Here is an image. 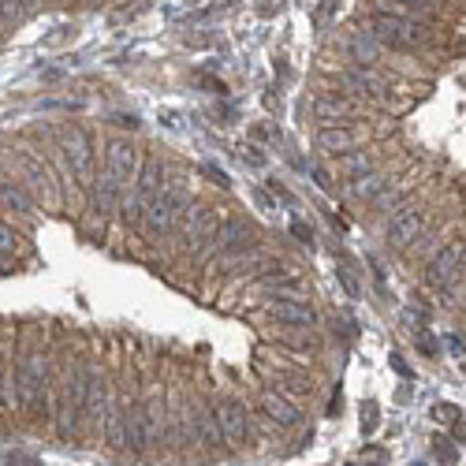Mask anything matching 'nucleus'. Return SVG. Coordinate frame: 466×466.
<instances>
[{
	"label": "nucleus",
	"mask_w": 466,
	"mask_h": 466,
	"mask_svg": "<svg viewBox=\"0 0 466 466\" xmlns=\"http://www.w3.org/2000/svg\"><path fill=\"white\" fill-rule=\"evenodd\" d=\"M339 280H343V287H347V295H358V284H355V277L347 273V268H339Z\"/></svg>",
	"instance_id": "2f4dec72"
},
{
	"label": "nucleus",
	"mask_w": 466,
	"mask_h": 466,
	"mask_svg": "<svg viewBox=\"0 0 466 466\" xmlns=\"http://www.w3.org/2000/svg\"><path fill=\"white\" fill-rule=\"evenodd\" d=\"M138 161H142V154L131 145V138H109V142H105V171H112V176L124 183V190H127V183L135 180Z\"/></svg>",
	"instance_id": "f8f14e48"
},
{
	"label": "nucleus",
	"mask_w": 466,
	"mask_h": 466,
	"mask_svg": "<svg viewBox=\"0 0 466 466\" xmlns=\"http://www.w3.org/2000/svg\"><path fill=\"white\" fill-rule=\"evenodd\" d=\"M317 145H321L329 157H339V154L355 150V135L347 127H321L317 131Z\"/></svg>",
	"instance_id": "a211bd4d"
},
{
	"label": "nucleus",
	"mask_w": 466,
	"mask_h": 466,
	"mask_svg": "<svg viewBox=\"0 0 466 466\" xmlns=\"http://www.w3.org/2000/svg\"><path fill=\"white\" fill-rule=\"evenodd\" d=\"M164 176H168V168H164L157 157H142V161H138L135 180L127 183L124 198H119V209H124V224H127V228H138V224H142V213L150 209V202H154V194L161 190Z\"/></svg>",
	"instance_id": "20e7f679"
},
{
	"label": "nucleus",
	"mask_w": 466,
	"mask_h": 466,
	"mask_svg": "<svg viewBox=\"0 0 466 466\" xmlns=\"http://www.w3.org/2000/svg\"><path fill=\"white\" fill-rule=\"evenodd\" d=\"M187 206H190V180L183 176V171H171V180L161 183V190L154 194L150 209L142 213L138 228L145 232V239H164V235L176 232V224H180V216H183Z\"/></svg>",
	"instance_id": "7ed1b4c3"
},
{
	"label": "nucleus",
	"mask_w": 466,
	"mask_h": 466,
	"mask_svg": "<svg viewBox=\"0 0 466 466\" xmlns=\"http://www.w3.org/2000/svg\"><path fill=\"white\" fill-rule=\"evenodd\" d=\"M426 280L436 291H452L455 284H462V239L448 242L433 254V261L426 265Z\"/></svg>",
	"instance_id": "1a4fd4ad"
},
{
	"label": "nucleus",
	"mask_w": 466,
	"mask_h": 466,
	"mask_svg": "<svg viewBox=\"0 0 466 466\" xmlns=\"http://www.w3.org/2000/svg\"><path fill=\"white\" fill-rule=\"evenodd\" d=\"M60 154L67 157V168L75 171L83 183H90V171H93V138L86 135V127L71 124L60 131Z\"/></svg>",
	"instance_id": "6e6552de"
},
{
	"label": "nucleus",
	"mask_w": 466,
	"mask_h": 466,
	"mask_svg": "<svg viewBox=\"0 0 466 466\" xmlns=\"http://www.w3.org/2000/svg\"><path fill=\"white\" fill-rule=\"evenodd\" d=\"M384 183H388V180H384L381 171L374 168V171H365V176L347 180V194H351V198H358V202H370V198H374V194H377Z\"/></svg>",
	"instance_id": "aec40b11"
},
{
	"label": "nucleus",
	"mask_w": 466,
	"mask_h": 466,
	"mask_svg": "<svg viewBox=\"0 0 466 466\" xmlns=\"http://www.w3.org/2000/svg\"><path fill=\"white\" fill-rule=\"evenodd\" d=\"M22 4H27V8H31V12H34V8H38V4H41V0H22Z\"/></svg>",
	"instance_id": "ea45409f"
},
{
	"label": "nucleus",
	"mask_w": 466,
	"mask_h": 466,
	"mask_svg": "<svg viewBox=\"0 0 466 466\" xmlns=\"http://www.w3.org/2000/svg\"><path fill=\"white\" fill-rule=\"evenodd\" d=\"M83 400H86V362L64 358L48 381V418L60 440H83Z\"/></svg>",
	"instance_id": "f03ea898"
},
{
	"label": "nucleus",
	"mask_w": 466,
	"mask_h": 466,
	"mask_svg": "<svg viewBox=\"0 0 466 466\" xmlns=\"http://www.w3.org/2000/svg\"><path fill=\"white\" fill-rule=\"evenodd\" d=\"M31 19V8L22 0H0V22H22Z\"/></svg>",
	"instance_id": "a878e982"
},
{
	"label": "nucleus",
	"mask_w": 466,
	"mask_h": 466,
	"mask_svg": "<svg viewBox=\"0 0 466 466\" xmlns=\"http://www.w3.org/2000/svg\"><path fill=\"white\" fill-rule=\"evenodd\" d=\"M0 27H4V22H0Z\"/></svg>",
	"instance_id": "a19ab883"
},
{
	"label": "nucleus",
	"mask_w": 466,
	"mask_h": 466,
	"mask_svg": "<svg viewBox=\"0 0 466 466\" xmlns=\"http://www.w3.org/2000/svg\"><path fill=\"white\" fill-rule=\"evenodd\" d=\"M313 112H317V119H347L355 109H351V101H343L339 93H321L313 101Z\"/></svg>",
	"instance_id": "412c9836"
},
{
	"label": "nucleus",
	"mask_w": 466,
	"mask_h": 466,
	"mask_svg": "<svg viewBox=\"0 0 466 466\" xmlns=\"http://www.w3.org/2000/svg\"><path fill=\"white\" fill-rule=\"evenodd\" d=\"M452 351H455V358L462 362V336H452Z\"/></svg>",
	"instance_id": "4c0bfd02"
},
{
	"label": "nucleus",
	"mask_w": 466,
	"mask_h": 466,
	"mask_svg": "<svg viewBox=\"0 0 466 466\" xmlns=\"http://www.w3.org/2000/svg\"><path fill=\"white\" fill-rule=\"evenodd\" d=\"M0 202L19 209V213H34V198L19 183H12V180H0Z\"/></svg>",
	"instance_id": "b1692460"
},
{
	"label": "nucleus",
	"mask_w": 466,
	"mask_h": 466,
	"mask_svg": "<svg viewBox=\"0 0 466 466\" xmlns=\"http://www.w3.org/2000/svg\"><path fill=\"white\" fill-rule=\"evenodd\" d=\"M339 86H347V90L358 93V97H381V93H384V79L377 75L370 64L343 67V71H339Z\"/></svg>",
	"instance_id": "dca6fc26"
},
{
	"label": "nucleus",
	"mask_w": 466,
	"mask_h": 466,
	"mask_svg": "<svg viewBox=\"0 0 466 466\" xmlns=\"http://www.w3.org/2000/svg\"><path fill=\"white\" fill-rule=\"evenodd\" d=\"M277 391H284L287 400H303V396H310V391H313V381L303 370H280L277 374Z\"/></svg>",
	"instance_id": "6ab92c4d"
},
{
	"label": "nucleus",
	"mask_w": 466,
	"mask_h": 466,
	"mask_svg": "<svg viewBox=\"0 0 466 466\" xmlns=\"http://www.w3.org/2000/svg\"><path fill=\"white\" fill-rule=\"evenodd\" d=\"M4 466H41V462H38V459H31V455H12Z\"/></svg>",
	"instance_id": "473e14b6"
},
{
	"label": "nucleus",
	"mask_w": 466,
	"mask_h": 466,
	"mask_svg": "<svg viewBox=\"0 0 466 466\" xmlns=\"http://www.w3.org/2000/svg\"><path fill=\"white\" fill-rule=\"evenodd\" d=\"M268 313H273L277 325H287V329H313L317 325V310L303 295H280L268 306Z\"/></svg>",
	"instance_id": "4468645a"
},
{
	"label": "nucleus",
	"mask_w": 466,
	"mask_h": 466,
	"mask_svg": "<svg viewBox=\"0 0 466 466\" xmlns=\"http://www.w3.org/2000/svg\"><path fill=\"white\" fill-rule=\"evenodd\" d=\"M15 251H19V235L8 220H0V258H12Z\"/></svg>",
	"instance_id": "bb28decb"
},
{
	"label": "nucleus",
	"mask_w": 466,
	"mask_h": 466,
	"mask_svg": "<svg viewBox=\"0 0 466 466\" xmlns=\"http://www.w3.org/2000/svg\"><path fill=\"white\" fill-rule=\"evenodd\" d=\"M313 180H317V187H332V180H329L325 168H313Z\"/></svg>",
	"instance_id": "c9c22d12"
},
{
	"label": "nucleus",
	"mask_w": 466,
	"mask_h": 466,
	"mask_svg": "<svg viewBox=\"0 0 466 466\" xmlns=\"http://www.w3.org/2000/svg\"><path fill=\"white\" fill-rule=\"evenodd\" d=\"M41 4H45V0H41Z\"/></svg>",
	"instance_id": "79ce46f5"
},
{
	"label": "nucleus",
	"mask_w": 466,
	"mask_h": 466,
	"mask_svg": "<svg viewBox=\"0 0 466 466\" xmlns=\"http://www.w3.org/2000/svg\"><path fill=\"white\" fill-rule=\"evenodd\" d=\"M422 235H426V213L418 206L396 209L388 216V224H384V239H388L391 251H410Z\"/></svg>",
	"instance_id": "423d86ee"
},
{
	"label": "nucleus",
	"mask_w": 466,
	"mask_h": 466,
	"mask_svg": "<svg viewBox=\"0 0 466 466\" xmlns=\"http://www.w3.org/2000/svg\"><path fill=\"white\" fill-rule=\"evenodd\" d=\"M138 407H142V426H145V448L168 444V400H164V391L145 396Z\"/></svg>",
	"instance_id": "9b49d317"
},
{
	"label": "nucleus",
	"mask_w": 466,
	"mask_h": 466,
	"mask_svg": "<svg viewBox=\"0 0 466 466\" xmlns=\"http://www.w3.org/2000/svg\"><path fill=\"white\" fill-rule=\"evenodd\" d=\"M339 171H343L347 180L365 176V171H374V157H370V150H347V154H339Z\"/></svg>",
	"instance_id": "5701e85b"
},
{
	"label": "nucleus",
	"mask_w": 466,
	"mask_h": 466,
	"mask_svg": "<svg viewBox=\"0 0 466 466\" xmlns=\"http://www.w3.org/2000/svg\"><path fill=\"white\" fill-rule=\"evenodd\" d=\"M291 232H295V235H299V239H303V242H310V239H313V235H310V228H306V224H291Z\"/></svg>",
	"instance_id": "e433bc0d"
},
{
	"label": "nucleus",
	"mask_w": 466,
	"mask_h": 466,
	"mask_svg": "<svg viewBox=\"0 0 466 466\" xmlns=\"http://www.w3.org/2000/svg\"><path fill=\"white\" fill-rule=\"evenodd\" d=\"M216 410V422H220V433H224L228 444H247L254 426H251V407L235 400V396H224V400H216L213 403Z\"/></svg>",
	"instance_id": "0eeeda50"
},
{
	"label": "nucleus",
	"mask_w": 466,
	"mask_h": 466,
	"mask_svg": "<svg viewBox=\"0 0 466 466\" xmlns=\"http://www.w3.org/2000/svg\"><path fill=\"white\" fill-rule=\"evenodd\" d=\"M403 317H407L410 325H418V329H422V325H429V313H422V310H407Z\"/></svg>",
	"instance_id": "c756f323"
},
{
	"label": "nucleus",
	"mask_w": 466,
	"mask_h": 466,
	"mask_svg": "<svg viewBox=\"0 0 466 466\" xmlns=\"http://www.w3.org/2000/svg\"><path fill=\"white\" fill-rule=\"evenodd\" d=\"M347 53H351L355 64H370V60H377L381 45H377V38H374L370 31H362V34H355V38L347 41Z\"/></svg>",
	"instance_id": "4be33fe9"
},
{
	"label": "nucleus",
	"mask_w": 466,
	"mask_h": 466,
	"mask_svg": "<svg viewBox=\"0 0 466 466\" xmlns=\"http://www.w3.org/2000/svg\"><path fill=\"white\" fill-rule=\"evenodd\" d=\"M418 347H422L426 355H436V339H433V336H418Z\"/></svg>",
	"instance_id": "f704fd0d"
},
{
	"label": "nucleus",
	"mask_w": 466,
	"mask_h": 466,
	"mask_svg": "<svg viewBox=\"0 0 466 466\" xmlns=\"http://www.w3.org/2000/svg\"><path fill=\"white\" fill-rule=\"evenodd\" d=\"M216 224H220V213H216L213 206H187L183 216H180V224H176V232H180V239H183V247L194 254Z\"/></svg>",
	"instance_id": "9d476101"
},
{
	"label": "nucleus",
	"mask_w": 466,
	"mask_h": 466,
	"mask_svg": "<svg viewBox=\"0 0 466 466\" xmlns=\"http://www.w3.org/2000/svg\"><path fill=\"white\" fill-rule=\"evenodd\" d=\"M436 452H440V459H455V448H452V440H444V436H436Z\"/></svg>",
	"instance_id": "c85d7f7f"
},
{
	"label": "nucleus",
	"mask_w": 466,
	"mask_h": 466,
	"mask_svg": "<svg viewBox=\"0 0 466 466\" xmlns=\"http://www.w3.org/2000/svg\"><path fill=\"white\" fill-rule=\"evenodd\" d=\"M124 448L145 452V426H142V407L135 400L124 403Z\"/></svg>",
	"instance_id": "f3484780"
},
{
	"label": "nucleus",
	"mask_w": 466,
	"mask_h": 466,
	"mask_svg": "<svg viewBox=\"0 0 466 466\" xmlns=\"http://www.w3.org/2000/svg\"><path fill=\"white\" fill-rule=\"evenodd\" d=\"M284 343H287V347H295V351H303V355L321 351V339H317L313 329H291V332H284Z\"/></svg>",
	"instance_id": "393cba45"
},
{
	"label": "nucleus",
	"mask_w": 466,
	"mask_h": 466,
	"mask_svg": "<svg viewBox=\"0 0 466 466\" xmlns=\"http://www.w3.org/2000/svg\"><path fill=\"white\" fill-rule=\"evenodd\" d=\"M202 171H206V176H209L213 183H220V187H228V176H224V171H220V168H213V164H206Z\"/></svg>",
	"instance_id": "7c9ffc66"
},
{
	"label": "nucleus",
	"mask_w": 466,
	"mask_h": 466,
	"mask_svg": "<svg viewBox=\"0 0 466 466\" xmlns=\"http://www.w3.org/2000/svg\"><path fill=\"white\" fill-rule=\"evenodd\" d=\"M403 4H410V8H414V4H418V8L426 4V8H429V4H436V0H403Z\"/></svg>",
	"instance_id": "58836bf2"
},
{
	"label": "nucleus",
	"mask_w": 466,
	"mask_h": 466,
	"mask_svg": "<svg viewBox=\"0 0 466 466\" xmlns=\"http://www.w3.org/2000/svg\"><path fill=\"white\" fill-rule=\"evenodd\" d=\"M370 34L377 38V45H388V48H422L433 38L429 22L414 15H374Z\"/></svg>",
	"instance_id": "39448f33"
},
{
	"label": "nucleus",
	"mask_w": 466,
	"mask_h": 466,
	"mask_svg": "<svg viewBox=\"0 0 466 466\" xmlns=\"http://www.w3.org/2000/svg\"><path fill=\"white\" fill-rule=\"evenodd\" d=\"M109 396L112 391L105 388V377L97 370L93 362H86V400H83V422L90 429H101V414L109 407Z\"/></svg>",
	"instance_id": "ddd939ff"
},
{
	"label": "nucleus",
	"mask_w": 466,
	"mask_h": 466,
	"mask_svg": "<svg viewBox=\"0 0 466 466\" xmlns=\"http://www.w3.org/2000/svg\"><path fill=\"white\" fill-rule=\"evenodd\" d=\"M433 418H436L440 426H455V422H462V410L452 407V403H436V407H433Z\"/></svg>",
	"instance_id": "cd10ccee"
},
{
	"label": "nucleus",
	"mask_w": 466,
	"mask_h": 466,
	"mask_svg": "<svg viewBox=\"0 0 466 466\" xmlns=\"http://www.w3.org/2000/svg\"><path fill=\"white\" fill-rule=\"evenodd\" d=\"M48 381H53V358L45 355L38 332H27L22 336L15 374H12L15 410L34 422H48Z\"/></svg>",
	"instance_id": "f257e3e1"
},
{
	"label": "nucleus",
	"mask_w": 466,
	"mask_h": 466,
	"mask_svg": "<svg viewBox=\"0 0 466 466\" xmlns=\"http://www.w3.org/2000/svg\"><path fill=\"white\" fill-rule=\"evenodd\" d=\"M261 410H265V418L273 422V426H280V429H295L299 426V403L295 400H287L284 391H277V388H261Z\"/></svg>",
	"instance_id": "2eb2a0df"
},
{
	"label": "nucleus",
	"mask_w": 466,
	"mask_h": 466,
	"mask_svg": "<svg viewBox=\"0 0 466 466\" xmlns=\"http://www.w3.org/2000/svg\"><path fill=\"white\" fill-rule=\"evenodd\" d=\"M365 429H377V403L365 407Z\"/></svg>",
	"instance_id": "72a5a7b5"
}]
</instances>
